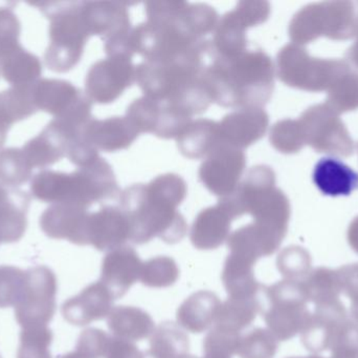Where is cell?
<instances>
[{
  "instance_id": "cell-39",
  "label": "cell",
  "mask_w": 358,
  "mask_h": 358,
  "mask_svg": "<svg viewBox=\"0 0 358 358\" xmlns=\"http://www.w3.org/2000/svg\"><path fill=\"white\" fill-rule=\"evenodd\" d=\"M326 104L336 113L353 111L358 109V74L349 69L328 90Z\"/></svg>"
},
{
  "instance_id": "cell-15",
  "label": "cell",
  "mask_w": 358,
  "mask_h": 358,
  "mask_svg": "<svg viewBox=\"0 0 358 358\" xmlns=\"http://www.w3.org/2000/svg\"><path fill=\"white\" fill-rule=\"evenodd\" d=\"M246 163L243 149L220 141L202 162L198 177L203 186L220 199L231 195L239 186Z\"/></svg>"
},
{
  "instance_id": "cell-37",
  "label": "cell",
  "mask_w": 358,
  "mask_h": 358,
  "mask_svg": "<svg viewBox=\"0 0 358 358\" xmlns=\"http://www.w3.org/2000/svg\"><path fill=\"white\" fill-rule=\"evenodd\" d=\"M302 284L308 302L315 306L341 301L343 292L338 269L334 270L326 267L313 269Z\"/></svg>"
},
{
  "instance_id": "cell-53",
  "label": "cell",
  "mask_w": 358,
  "mask_h": 358,
  "mask_svg": "<svg viewBox=\"0 0 358 358\" xmlns=\"http://www.w3.org/2000/svg\"><path fill=\"white\" fill-rule=\"evenodd\" d=\"M347 239H348L349 245L358 254V216L349 225Z\"/></svg>"
},
{
  "instance_id": "cell-54",
  "label": "cell",
  "mask_w": 358,
  "mask_h": 358,
  "mask_svg": "<svg viewBox=\"0 0 358 358\" xmlns=\"http://www.w3.org/2000/svg\"><path fill=\"white\" fill-rule=\"evenodd\" d=\"M57 358H84L82 355H80L77 351H73V352L66 353V354L60 355Z\"/></svg>"
},
{
  "instance_id": "cell-12",
  "label": "cell",
  "mask_w": 358,
  "mask_h": 358,
  "mask_svg": "<svg viewBox=\"0 0 358 358\" xmlns=\"http://www.w3.org/2000/svg\"><path fill=\"white\" fill-rule=\"evenodd\" d=\"M31 94L36 109L54 116V119L85 121L94 117L92 100L67 80L39 79L31 84Z\"/></svg>"
},
{
  "instance_id": "cell-13",
  "label": "cell",
  "mask_w": 358,
  "mask_h": 358,
  "mask_svg": "<svg viewBox=\"0 0 358 358\" xmlns=\"http://www.w3.org/2000/svg\"><path fill=\"white\" fill-rule=\"evenodd\" d=\"M126 117L140 134L147 132L166 140L178 138L192 121L191 116L176 105L145 95L128 106Z\"/></svg>"
},
{
  "instance_id": "cell-41",
  "label": "cell",
  "mask_w": 358,
  "mask_h": 358,
  "mask_svg": "<svg viewBox=\"0 0 358 358\" xmlns=\"http://www.w3.org/2000/svg\"><path fill=\"white\" fill-rule=\"evenodd\" d=\"M279 348V340L264 328H256L240 336L237 353L240 358H273Z\"/></svg>"
},
{
  "instance_id": "cell-46",
  "label": "cell",
  "mask_w": 358,
  "mask_h": 358,
  "mask_svg": "<svg viewBox=\"0 0 358 358\" xmlns=\"http://www.w3.org/2000/svg\"><path fill=\"white\" fill-rule=\"evenodd\" d=\"M24 282L25 271L14 266H0V308L16 306Z\"/></svg>"
},
{
  "instance_id": "cell-4",
  "label": "cell",
  "mask_w": 358,
  "mask_h": 358,
  "mask_svg": "<svg viewBox=\"0 0 358 358\" xmlns=\"http://www.w3.org/2000/svg\"><path fill=\"white\" fill-rule=\"evenodd\" d=\"M275 172L271 166L259 164L248 170L245 179L231 195L218 203L237 220L250 214L254 224L280 247L288 231L292 207L285 193L275 186Z\"/></svg>"
},
{
  "instance_id": "cell-31",
  "label": "cell",
  "mask_w": 358,
  "mask_h": 358,
  "mask_svg": "<svg viewBox=\"0 0 358 358\" xmlns=\"http://www.w3.org/2000/svg\"><path fill=\"white\" fill-rule=\"evenodd\" d=\"M250 25L236 8L225 13L217 23L213 36L214 54L219 57H231L248 50L246 31Z\"/></svg>"
},
{
  "instance_id": "cell-35",
  "label": "cell",
  "mask_w": 358,
  "mask_h": 358,
  "mask_svg": "<svg viewBox=\"0 0 358 358\" xmlns=\"http://www.w3.org/2000/svg\"><path fill=\"white\" fill-rule=\"evenodd\" d=\"M43 67L39 57L20 46L0 60V75L12 86H29L41 77Z\"/></svg>"
},
{
  "instance_id": "cell-8",
  "label": "cell",
  "mask_w": 358,
  "mask_h": 358,
  "mask_svg": "<svg viewBox=\"0 0 358 358\" xmlns=\"http://www.w3.org/2000/svg\"><path fill=\"white\" fill-rule=\"evenodd\" d=\"M349 69L345 60L315 58L294 43L286 44L277 55L278 78L290 88L307 92H328Z\"/></svg>"
},
{
  "instance_id": "cell-29",
  "label": "cell",
  "mask_w": 358,
  "mask_h": 358,
  "mask_svg": "<svg viewBox=\"0 0 358 358\" xmlns=\"http://www.w3.org/2000/svg\"><path fill=\"white\" fill-rule=\"evenodd\" d=\"M220 141L218 122L206 118L192 120L176 138L181 155L191 160L206 159Z\"/></svg>"
},
{
  "instance_id": "cell-43",
  "label": "cell",
  "mask_w": 358,
  "mask_h": 358,
  "mask_svg": "<svg viewBox=\"0 0 358 358\" xmlns=\"http://www.w3.org/2000/svg\"><path fill=\"white\" fill-rule=\"evenodd\" d=\"M271 146L281 153H296L305 146L299 120L283 119L273 124L269 132Z\"/></svg>"
},
{
  "instance_id": "cell-22",
  "label": "cell",
  "mask_w": 358,
  "mask_h": 358,
  "mask_svg": "<svg viewBox=\"0 0 358 358\" xmlns=\"http://www.w3.org/2000/svg\"><path fill=\"white\" fill-rule=\"evenodd\" d=\"M113 301L115 298L108 288L99 281L67 300L61 311L65 321L82 327L107 319L113 309Z\"/></svg>"
},
{
  "instance_id": "cell-16",
  "label": "cell",
  "mask_w": 358,
  "mask_h": 358,
  "mask_svg": "<svg viewBox=\"0 0 358 358\" xmlns=\"http://www.w3.org/2000/svg\"><path fill=\"white\" fill-rule=\"evenodd\" d=\"M350 319L342 301L317 305L301 332L303 346L313 354L331 350L340 332Z\"/></svg>"
},
{
  "instance_id": "cell-25",
  "label": "cell",
  "mask_w": 358,
  "mask_h": 358,
  "mask_svg": "<svg viewBox=\"0 0 358 358\" xmlns=\"http://www.w3.org/2000/svg\"><path fill=\"white\" fill-rule=\"evenodd\" d=\"M233 220L219 204L204 208L196 216L189 239L196 249L214 250L220 247L231 235Z\"/></svg>"
},
{
  "instance_id": "cell-52",
  "label": "cell",
  "mask_w": 358,
  "mask_h": 358,
  "mask_svg": "<svg viewBox=\"0 0 358 358\" xmlns=\"http://www.w3.org/2000/svg\"><path fill=\"white\" fill-rule=\"evenodd\" d=\"M355 37H357V40H355V44L351 46L350 48H348V50H347L346 59H345V61L348 63L349 67H350L355 73L358 74V25L357 33Z\"/></svg>"
},
{
  "instance_id": "cell-20",
  "label": "cell",
  "mask_w": 358,
  "mask_h": 358,
  "mask_svg": "<svg viewBox=\"0 0 358 358\" xmlns=\"http://www.w3.org/2000/svg\"><path fill=\"white\" fill-rule=\"evenodd\" d=\"M218 124L221 142L244 149L265 136L269 116L264 109H237L225 115Z\"/></svg>"
},
{
  "instance_id": "cell-42",
  "label": "cell",
  "mask_w": 358,
  "mask_h": 358,
  "mask_svg": "<svg viewBox=\"0 0 358 358\" xmlns=\"http://www.w3.org/2000/svg\"><path fill=\"white\" fill-rule=\"evenodd\" d=\"M277 268L284 280L303 282L313 271V260L305 248L288 246L278 256Z\"/></svg>"
},
{
  "instance_id": "cell-17",
  "label": "cell",
  "mask_w": 358,
  "mask_h": 358,
  "mask_svg": "<svg viewBox=\"0 0 358 358\" xmlns=\"http://www.w3.org/2000/svg\"><path fill=\"white\" fill-rule=\"evenodd\" d=\"M127 2L80 1L82 19L90 37L115 39L132 29Z\"/></svg>"
},
{
  "instance_id": "cell-6",
  "label": "cell",
  "mask_w": 358,
  "mask_h": 358,
  "mask_svg": "<svg viewBox=\"0 0 358 358\" xmlns=\"http://www.w3.org/2000/svg\"><path fill=\"white\" fill-rule=\"evenodd\" d=\"M33 4L50 19V43L44 54L46 67L55 73H69L79 64L90 37L82 19L80 1Z\"/></svg>"
},
{
  "instance_id": "cell-30",
  "label": "cell",
  "mask_w": 358,
  "mask_h": 358,
  "mask_svg": "<svg viewBox=\"0 0 358 358\" xmlns=\"http://www.w3.org/2000/svg\"><path fill=\"white\" fill-rule=\"evenodd\" d=\"M107 325L113 336L132 343L150 338L155 330L149 313L132 306L113 307L107 317Z\"/></svg>"
},
{
  "instance_id": "cell-9",
  "label": "cell",
  "mask_w": 358,
  "mask_h": 358,
  "mask_svg": "<svg viewBox=\"0 0 358 358\" xmlns=\"http://www.w3.org/2000/svg\"><path fill=\"white\" fill-rule=\"evenodd\" d=\"M263 291L267 303L263 319L267 329L279 342L292 340L301 333L311 315L302 282L283 280L264 287Z\"/></svg>"
},
{
  "instance_id": "cell-48",
  "label": "cell",
  "mask_w": 358,
  "mask_h": 358,
  "mask_svg": "<svg viewBox=\"0 0 358 358\" xmlns=\"http://www.w3.org/2000/svg\"><path fill=\"white\" fill-rule=\"evenodd\" d=\"M110 338L103 330L90 328L80 334L76 351L84 358H105Z\"/></svg>"
},
{
  "instance_id": "cell-7",
  "label": "cell",
  "mask_w": 358,
  "mask_h": 358,
  "mask_svg": "<svg viewBox=\"0 0 358 358\" xmlns=\"http://www.w3.org/2000/svg\"><path fill=\"white\" fill-rule=\"evenodd\" d=\"M357 2H319L307 4L294 15L288 34L292 43L303 46L320 37L351 39L357 36Z\"/></svg>"
},
{
  "instance_id": "cell-1",
  "label": "cell",
  "mask_w": 358,
  "mask_h": 358,
  "mask_svg": "<svg viewBox=\"0 0 358 358\" xmlns=\"http://www.w3.org/2000/svg\"><path fill=\"white\" fill-rule=\"evenodd\" d=\"M187 195L185 181L178 174H164L148 184L126 187L119 206L127 216L130 242L143 245L159 237L167 244H178L187 235V224L179 206Z\"/></svg>"
},
{
  "instance_id": "cell-19",
  "label": "cell",
  "mask_w": 358,
  "mask_h": 358,
  "mask_svg": "<svg viewBox=\"0 0 358 358\" xmlns=\"http://www.w3.org/2000/svg\"><path fill=\"white\" fill-rule=\"evenodd\" d=\"M130 225L120 206L105 205L90 212L87 222V243L100 252H111L130 241Z\"/></svg>"
},
{
  "instance_id": "cell-32",
  "label": "cell",
  "mask_w": 358,
  "mask_h": 358,
  "mask_svg": "<svg viewBox=\"0 0 358 358\" xmlns=\"http://www.w3.org/2000/svg\"><path fill=\"white\" fill-rule=\"evenodd\" d=\"M255 263L242 256L229 254L222 270V282L229 298H255L263 291L255 277Z\"/></svg>"
},
{
  "instance_id": "cell-40",
  "label": "cell",
  "mask_w": 358,
  "mask_h": 358,
  "mask_svg": "<svg viewBox=\"0 0 358 358\" xmlns=\"http://www.w3.org/2000/svg\"><path fill=\"white\" fill-rule=\"evenodd\" d=\"M179 277L176 261L169 256H155L143 263L140 281L143 285L155 289L173 286Z\"/></svg>"
},
{
  "instance_id": "cell-3",
  "label": "cell",
  "mask_w": 358,
  "mask_h": 358,
  "mask_svg": "<svg viewBox=\"0 0 358 358\" xmlns=\"http://www.w3.org/2000/svg\"><path fill=\"white\" fill-rule=\"evenodd\" d=\"M212 54V40L206 39L182 56L144 60L136 65V82L145 96L171 103L191 117L201 115L212 104L203 81Z\"/></svg>"
},
{
  "instance_id": "cell-38",
  "label": "cell",
  "mask_w": 358,
  "mask_h": 358,
  "mask_svg": "<svg viewBox=\"0 0 358 358\" xmlns=\"http://www.w3.org/2000/svg\"><path fill=\"white\" fill-rule=\"evenodd\" d=\"M33 168L27 163L22 149L16 147L0 151V185L18 188L31 180Z\"/></svg>"
},
{
  "instance_id": "cell-14",
  "label": "cell",
  "mask_w": 358,
  "mask_h": 358,
  "mask_svg": "<svg viewBox=\"0 0 358 358\" xmlns=\"http://www.w3.org/2000/svg\"><path fill=\"white\" fill-rule=\"evenodd\" d=\"M136 69L130 57L107 56L96 61L86 74L85 94L92 102L110 104L136 82Z\"/></svg>"
},
{
  "instance_id": "cell-45",
  "label": "cell",
  "mask_w": 358,
  "mask_h": 358,
  "mask_svg": "<svg viewBox=\"0 0 358 358\" xmlns=\"http://www.w3.org/2000/svg\"><path fill=\"white\" fill-rule=\"evenodd\" d=\"M241 334L233 333L215 326L203 342V358H231L237 353Z\"/></svg>"
},
{
  "instance_id": "cell-56",
  "label": "cell",
  "mask_w": 358,
  "mask_h": 358,
  "mask_svg": "<svg viewBox=\"0 0 358 358\" xmlns=\"http://www.w3.org/2000/svg\"><path fill=\"white\" fill-rule=\"evenodd\" d=\"M0 244H1V242H0Z\"/></svg>"
},
{
  "instance_id": "cell-24",
  "label": "cell",
  "mask_w": 358,
  "mask_h": 358,
  "mask_svg": "<svg viewBox=\"0 0 358 358\" xmlns=\"http://www.w3.org/2000/svg\"><path fill=\"white\" fill-rule=\"evenodd\" d=\"M31 195L19 188L0 185V242L20 241L27 231V212Z\"/></svg>"
},
{
  "instance_id": "cell-33",
  "label": "cell",
  "mask_w": 358,
  "mask_h": 358,
  "mask_svg": "<svg viewBox=\"0 0 358 358\" xmlns=\"http://www.w3.org/2000/svg\"><path fill=\"white\" fill-rule=\"evenodd\" d=\"M31 86H12L0 92V149L6 142L13 124L38 111L31 99Z\"/></svg>"
},
{
  "instance_id": "cell-23",
  "label": "cell",
  "mask_w": 358,
  "mask_h": 358,
  "mask_svg": "<svg viewBox=\"0 0 358 358\" xmlns=\"http://www.w3.org/2000/svg\"><path fill=\"white\" fill-rule=\"evenodd\" d=\"M140 132L127 117L92 118L85 128V137L98 151L117 153L129 149Z\"/></svg>"
},
{
  "instance_id": "cell-18",
  "label": "cell",
  "mask_w": 358,
  "mask_h": 358,
  "mask_svg": "<svg viewBox=\"0 0 358 358\" xmlns=\"http://www.w3.org/2000/svg\"><path fill=\"white\" fill-rule=\"evenodd\" d=\"M88 208L69 204H52L39 219L41 230L50 239L66 240L87 246Z\"/></svg>"
},
{
  "instance_id": "cell-50",
  "label": "cell",
  "mask_w": 358,
  "mask_h": 358,
  "mask_svg": "<svg viewBox=\"0 0 358 358\" xmlns=\"http://www.w3.org/2000/svg\"><path fill=\"white\" fill-rule=\"evenodd\" d=\"M342 292L350 300V319L358 324V263L338 268Z\"/></svg>"
},
{
  "instance_id": "cell-51",
  "label": "cell",
  "mask_w": 358,
  "mask_h": 358,
  "mask_svg": "<svg viewBox=\"0 0 358 358\" xmlns=\"http://www.w3.org/2000/svg\"><path fill=\"white\" fill-rule=\"evenodd\" d=\"M105 358H145V353L134 343L111 336Z\"/></svg>"
},
{
  "instance_id": "cell-47",
  "label": "cell",
  "mask_w": 358,
  "mask_h": 358,
  "mask_svg": "<svg viewBox=\"0 0 358 358\" xmlns=\"http://www.w3.org/2000/svg\"><path fill=\"white\" fill-rule=\"evenodd\" d=\"M21 23L14 11L0 8V60L20 48Z\"/></svg>"
},
{
  "instance_id": "cell-10",
  "label": "cell",
  "mask_w": 358,
  "mask_h": 358,
  "mask_svg": "<svg viewBox=\"0 0 358 358\" xmlns=\"http://www.w3.org/2000/svg\"><path fill=\"white\" fill-rule=\"evenodd\" d=\"M58 281L52 269L36 266L25 271L22 294L15 308V317L22 329L45 327L56 312Z\"/></svg>"
},
{
  "instance_id": "cell-5",
  "label": "cell",
  "mask_w": 358,
  "mask_h": 358,
  "mask_svg": "<svg viewBox=\"0 0 358 358\" xmlns=\"http://www.w3.org/2000/svg\"><path fill=\"white\" fill-rule=\"evenodd\" d=\"M29 191L31 198L43 203L85 208L121 195L113 166L102 157L69 174L41 170L31 178Z\"/></svg>"
},
{
  "instance_id": "cell-2",
  "label": "cell",
  "mask_w": 358,
  "mask_h": 358,
  "mask_svg": "<svg viewBox=\"0 0 358 358\" xmlns=\"http://www.w3.org/2000/svg\"><path fill=\"white\" fill-rule=\"evenodd\" d=\"M212 103L224 109H263L275 90V65L264 50H246L231 57L214 54L203 74Z\"/></svg>"
},
{
  "instance_id": "cell-55",
  "label": "cell",
  "mask_w": 358,
  "mask_h": 358,
  "mask_svg": "<svg viewBox=\"0 0 358 358\" xmlns=\"http://www.w3.org/2000/svg\"><path fill=\"white\" fill-rule=\"evenodd\" d=\"M288 358H324L322 357H317V355H311V357H288Z\"/></svg>"
},
{
  "instance_id": "cell-21",
  "label": "cell",
  "mask_w": 358,
  "mask_h": 358,
  "mask_svg": "<svg viewBox=\"0 0 358 358\" xmlns=\"http://www.w3.org/2000/svg\"><path fill=\"white\" fill-rule=\"evenodd\" d=\"M143 263L138 252L130 246L111 250L103 260L100 282L117 300L140 280Z\"/></svg>"
},
{
  "instance_id": "cell-26",
  "label": "cell",
  "mask_w": 358,
  "mask_h": 358,
  "mask_svg": "<svg viewBox=\"0 0 358 358\" xmlns=\"http://www.w3.org/2000/svg\"><path fill=\"white\" fill-rule=\"evenodd\" d=\"M21 149L33 170L41 168L43 170L66 157L67 140L62 130L52 120L40 134L27 141Z\"/></svg>"
},
{
  "instance_id": "cell-57",
  "label": "cell",
  "mask_w": 358,
  "mask_h": 358,
  "mask_svg": "<svg viewBox=\"0 0 358 358\" xmlns=\"http://www.w3.org/2000/svg\"><path fill=\"white\" fill-rule=\"evenodd\" d=\"M0 358H1V357H0Z\"/></svg>"
},
{
  "instance_id": "cell-11",
  "label": "cell",
  "mask_w": 358,
  "mask_h": 358,
  "mask_svg": "<svg viewBox=\"0 0 358 358\" xmlns=\"http://www.w3.org/2000/svg\"><path fill=\"white\" fill-rule=\"evenodd\" d=\"M305 145L317 153L338 157H350L355 153V141L351 138L340 115L326 103L308 107L299 118Z\"/></svg>"
},
{
  "instance_id": "cell-34",
  "label": "cell",
  "mask_w": 358,
  "mask_h": 358,
  "mask_svg": "<svg viewBox=\"0 0 358 358\" xmlns=\"http://www.w3.org/2000/svg\"><path fill=\"white\" fill-rule=\"evenodd\" d=\"M262 303L259 296L255 298H229L221 303L215 326L233 333L242 331L262 312Z\"/></svg>"
},
{
  "instance_id": "cell-49",
  "label": "cell",
  "mask_w": 358,
  "mask_h": 358,
  "mask_svg": "<svg viewBox=\"0 0 358 358\" xmlns=\"http://www.w3.org/2000/svg\"><path fill=\"white\" fill-rule=\"evenodd\" d=\"M331 358H358V324L349 319L332 345Z\"/></svg>"
},
{
  "instance_id": "cell-27",
  "label": "cell",
  "mask_w": 358,
  "mask_h": 358,
  "mask_svg": "<svg viewBox=\"0 0 358 358\" xmlns=\"http://www.w3.org/2000/svg\"><path fill=\"white\" fill-rule=\"evenodd\" d=\"M220 306V300L214 292H195L179 307L178 326L192 333H202L215 324Z\"/></svg>"
},
{
  "instance_id": "cell-44",
  "label": "cell",
  "mask_w": 358,
  "mask_h": 358,
  "mask_svg": "<svg viewBox=\"0 0 358 358\" xmlns=\"http://www.w3.org/2000/svg\"><path fill=\"white\" fill-rule=\"evenodd\" d=\"M52 331L45 327L22 329L17 358H52Z\"/></svg>"
},
{
  "instance_id": "cell-28",
  "label": "cell",
  "mask_w": 358,
  "mask_h": 358,
  "mask_svg": "<svg viewBox=\"0 0 358 358\" xmlns=\"http://www.w3.org/2000/svg\"><path fill=\"white\" fill-rule=\"evenodd\" d=\"M313 182L323 195H350L358 188V174L336 158H322L315 164Z\"/></svg>"
},
{
  "instance_id": "cell-36",
  "label": "cell",
  "mask_w": 358,
  "mask_h": 358,
  "mask_svg": "<svg viewBox=\"0 0 358 358\" xmlns=\"http://www.w3.org/2000/svg\"><path fill=\"white\" fill-rule=\"evenodd\" d=\"M189 349L187 334L176 324L167 322L155 328L145 358H183L189 354Z\"/></svg>"
}]
</instances>
